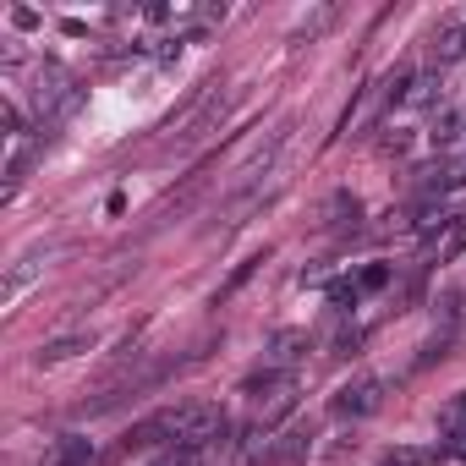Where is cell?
<instances>
[{"instance_id":"7","label":"cell","mask_w":466,"mask_h":466,"mask_svg":"<svg viewBox=\"0 0 466 466\" xmlns=\"http://www.w3.org/2000/svg\"><path fill=\"white\" fill-rule=\"evenodd\" d=\"M444 428H450V433H466V390L450 400V411H444Z\"/></svg>"},{"instance_id":"5","label":"cell","mask_w":466,"mask_h":466,"mask_svg":"<svg viewBox=\"0 0 466 466\" xmlns=\"http://www.w3.org/2000/svg\"><path fill=\"white\" fill-rule=\"evenodd\" d=\"M439 461V450H428V444H411V450H395L384 466H433Z\"/></svg>"},{"instance_id":"3","label":"cell","mask_w":466,"mask_h":466,"mask_svg":"<svg viewBox=\"0 0 466 466\" xmlns=\"http://www.w3.org/2000/svg\"><path fill=\"white\" fill-rule=\"evenodd\" d=\"M308 444H313V433H308V428H291V433L269 450V461H275V466H291V461H302V455H308Z\"/></svg>"},{"instance_id":"8","label":"cell","mask_w":466,"mask_h":466,"mask_svg":"<svg viewBox=\"0 0 466 466\" xmlns=\"http://www.w3.org/2000/svg\"><path fill=\"white\" fill-rule=\"evenodd\" d=\"M297 346H302V335H280V340H275V362H291Z\"/></svg>"},{"instance_id":"2","label":"cell","mask_w":466,"mask_h":466,"mask_svg":"<svg viewBox=\"0 0 466 466\" xmlns=\"http://www.w3.org/2000/svg\"><path fill=\"white\" fill-rule=\"evenodd\" d=\"M379 400H384V384L379 379H357V384H346L335 395V411L340 417H368V411H379Z\"/></svg>"},{"instance_id":"1","label":"cell","mask_w":466,"mask_h":466,"mask_svg":"<svg viewBox=\"0 0 466 466\" xmlns=\"http://www.w3.org/2000/svg\"><path fill=\"white\" fill-rule=\"evenodd\" d=\"M159 417H165V439L181 444V450H203L225 433V411L208 406V400H187V406H170Z\"/></svg>"},{"instance_id":"6","label":"cell","mask_w":466,"mask_h":466,"mask_svg":"<svg viewBox=\"0 0 466 466\" xmlns=\"http://www.w3.org/2000/svg\"><path fill=\"white\" fill-rule=\"evenodd\" d=\"M455 253H466V214H461V219H450L444 242H439V258H455Z\"/></svg>"},{"instance_id":"4","label":"cell","mask_w":466,"mask_h":466,"mask_svg":"<svg viewBox=\"0 0 466 466\" xmlns=\"http://www.w3.org/2000/svg\"><path fill=\"white\" fill-rule=\"evenodd\" d=\"M77 351H88V335H66V340H50V346L39 351V368H56V362H66V357H77Z\"/></svg>"}]
</instances>
